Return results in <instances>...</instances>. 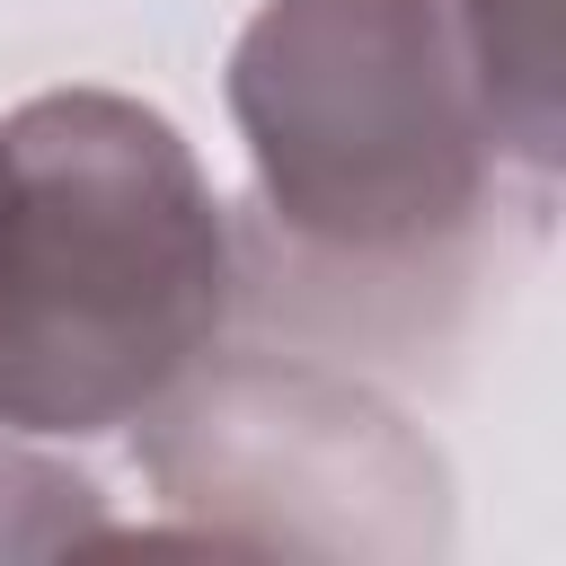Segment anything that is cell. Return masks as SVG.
Instances as JSON below:
<instances>
[{
  "instance_id": "cell-1",
  "label": "cell",
  "mask_w": 566,
  "mask_h": 566,
  "mask_svg": "<svg viewBox=\"0 0 566 566\" xmlns=\"http://www.w3.org/2000/svg\"><path fill=\"white\" fill-rule=\"evenodd\" d=\"M239 239L186 133L124 88L0 124V433L142 424L230 327Z\"/></svg>"
},
{
  "instance_id": "cell-2",
  "label": "cell",
  "mask_w": 566,
  "mask_h": 566,
  "mask_svg": "<svg viewBox=\"0 0 566 566\" xmlns=\"http://www.w3.org/2000/svg\"><path fill=\"white\" fill-rule=\"evenodd\" d=\"M230 124L265 230L327 274L451 265L504 168L451 0H265L230 44Z\"/></svg>"
},
{
  "instance_id": "cell-3",
  "label": "cell",
  "mask_w": 566,
  "mask_h": 566,
  "mask_svg": "<svg viewBox=\"0 0 566 566\" xmlns=\"http://www.w3.org/2000/svg\"><path fill=\"white\" fill-rule=\"evenodd\" d=\"M150 486L195 513L221 539H292L310 548V504L336 513V539L371 548L389 539L354 495L416 513V495H442L433 451L354 380L283 363V354H230L221 345L142 416Z\"/></svg>"
},
{
  "instance_id": "cell-4",
  "label": "cell",
  "mask_w": 566,
  "mask_h": 566,
  "mask_svg": "<svg viewBox=\"0 0 566 566\" xmlns=\"http://www.w3.org/2000/svg\"><path fill=\"white\" fill-rule=\"evenodd\" d=\"M495 159H513L531 186L557 177V0H451Z\"/></svg>"
}]
</instances>
